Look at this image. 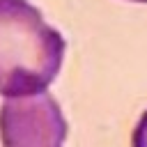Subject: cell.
I'll use <instances>...</instances> for the list:
<instances>
[{"mask_svg": "<svg viewBox=\"0 0 147 147\" xmlns=\"http://www.w3.org/2000/svg\"><path fill=\"white\" fill-rule=\"evenodd\" d=\"M67 41L28 0H0V94L34 96L48 90L64 62Z\"/></svg>", "mask_w": 147, "mask_h": 147, "instance_id": "6da1fadb", "label": "cell"}, {"mask_svg": "<svg viewBox=\"0 0 147 147\" xmlns=\"http://www.w3.org/2000/svg\"><path fill=\"white\" fill-rule=\"evenodd\" d=\"M67 131L64 113L48 92L7 99L0 108L2 147H64Z\"/></svg>", "mask_w": 147, "mask_h": 147, "instance_id": "7a4b0ae2", "label": "cell"}, {"mask_svg": "<svg viewBox=\"0 0 147 147\" xmlns=\"http://www.w3.org/2000/svg\"><path fill=\"white\" fill-rule=\"evenodd\" d=\"M131 147H147V110L140 115L133 136H131Z\"/></svg>", "mask_w": 147, "mask_h": 147, "instance_id": "3957f363", "label": "cell"}, {"mask_svg": "<svg viewBox=\"0 0 147 147\" xmlns=\"http://www.w3.org/2000/svg\"><path fill=\"white\" fill-rule=\"evenodd\" d=\"M131 2H147V0H131Z\"/></svg>", "mask_w": 147, "mask_h": 147, "instance_id": "277c9868", "label": "cell"}]
</instances>
